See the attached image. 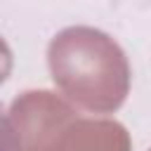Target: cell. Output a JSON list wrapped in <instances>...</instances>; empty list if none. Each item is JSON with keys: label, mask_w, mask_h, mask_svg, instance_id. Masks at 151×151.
I'll use <instances>...</instances> for the list:
<instances>
[{"label": "cell", "mask_w": 151, "mask_h": 151, "mask_svg": "<svg viewBox=\"0 0 151 151\" xmlns=\"http://www.w3.org/2000/svg\"><path fill=\"white\" fill-rule=\"evenodd\" d=\"M47 64L61 94L94 113H113L130 92V64L123 47L92 26H68L47 47Z\"/></svg>", "instance_id": "1"}, {"label": "cell", "mask_w": 151, "mask_h": 151, "mask_svg": "<svg viewBox=\"0 0 151 151\" xmlns=\"http://www.w3.org/2000/svg\"><path fill=\"white\" fill-rule=\"evenodd\" d=\"M19 151H132L130 132L111 118H87L50 90H26L9 106Z\"/></svg>", "instance_id": "2"}, {"label": "cell", "mask_w": 151, "mask_h": 151, "mask_svg": "<svg viewBox=\"0 0 151 151\" xmlns=\"http://www.w3.org/2000/svg\"><path fill=\"white\" fill-rule=\"evenodd\" d=\"M0 151H19L17 132H14V127H12L9 116H5L2 109H0Z\"/></svg>", "instance_id": "3"}, {"label": "cell", "mask_w": 151, "mask_h": 151, "mask_svg": "<svg viewBox=\"0 0 151 151\" xmlns=\"http://www.w3.org/2000/svg\"><path fill=\"white\" fill-rule=\"evenodd\" d=\"M12 66H14V57H12V50L9 45L5 42V38L0 35V85L7 80V76L12 73Z\"/></svg>", "instance_id": "4"}]
</instances>
